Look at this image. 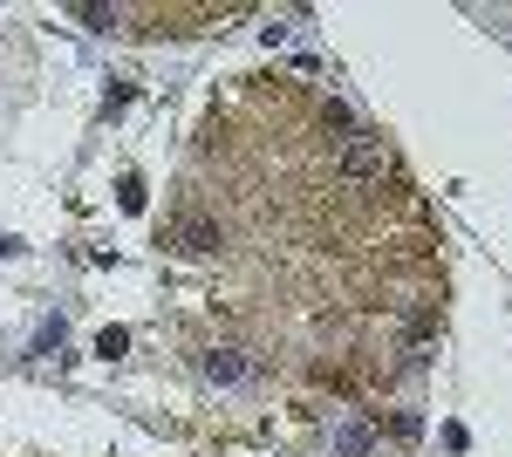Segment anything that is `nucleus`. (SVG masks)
Masks as SVG:
<instances>
[{
  "label": "nucleus",
  "instance_id": "nucleus-1",
  "mask_svg": "<svg viewBox=\"0 0 512 457\" xmlns=\"http://www.w3.org/2000/svg\"><path fill=\"white\" fill-rule=\"evenodd\" d=\"M376 171H383V137L355 130L349 144H342V157H335V178H342V185H362V178H376Z\"/></svg>",
  "mask_w": 512,
  "mask_h": 457
},
{
  "label": "nucleus",
  "instance_id": "nucleus-2",
  "mask_svg": "<svg viewBox=\"0 0 512 457\" xmlns=\"http://www.w3.org/2000/svg\"><path fill=\"white\" fill-rule=\"evenodd\" d=\"M198 369H205L212 389H239V382L253 376V362H246L239 348H205V362H198Z\"/></svg>",
  "mask_w": 512,
  "mask_h": 457
},
{
  "label": "nucleus",
  "instance_id": "nucleus-3",
  "mask_svg": "<svg viewBox=\"0 0 512 457\" xmlns=\"http://www.w3.org/2000/svg\"><path fill=\"white\" fill-rule=\"evenodd\" d=\"M335 457H369V423H335Z\"/></svg>",
  "mask_w": 512,
  "mask_h": 457
},
{
  "label": "nucleus",
  "instance_id": "nucleus-4",
  "mask_svg": "<svg viewBox=\"0 0 512 457\" xmlns=\"http://www.w3.org/2000/svg\"><path fill=\"white\" fill-rule=\"evenodd\" d=\"M178 239H185V253H212V246H219V232H212V226H185Z\"/></svg>",
  "mask_w": 512,
  "mask_h": 457
},
{
  "label": "nucleus",
  "instance_id": "nucleus-5",
  "mask_svg": "<svg viewBox=\"0 0 512 457\" xmlns=\"http://www.w3.org/2000/svg\"><path fill=\"white\" fill-rule=\"evenodd\" d=\"M123 348H130V335H123V328H110V335L96 342V355H123Z\"/></svg>",
  "mask_w": 512,
  "mask_h": 457
}]
</instances>
